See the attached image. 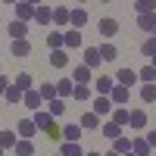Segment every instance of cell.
I'll return each mask as SVG.
<instances>
[{
  "label": "cell",
  "instance_id": "cell-1",
  "mask_svg": "<svg viewBox=\"0 0 156 156\" xmlns=\"http://www.w3.org/2000/svg\"><path fill=\"white\" fill-rule=\"evenodd\" d=\"M112 81H115V84H122V87H134L140 78H137V72H131V69H119Z\"/></svg>",
  "mask_w": 156,
  "mask_h": 156
},
{
  "label": "cell",
  "instance_id": "cell-2",
  "mask_svg": "<svg viewBox=\"0 0 156 156\" xmlns=\"http://www.w3.org/2000/svg\"><path fill=\"white\" fill-rule=\"evenodd\" d=\"M97 31H100L103 37H115V34H119V22L106 16V19H100V22H97Z\"/></svg>",
  "mask_w": 156,
  "mask_h": 156
},
{
  "label": "cell",
  "instance_id": "cell-3",
  "mask_svg": "<svg viewBox=\"0 0 156 156\" xmlns=\"http://www.w3.org/2000/svg\"><path fill=\"white\" fill-rule=\"evenodd\" d=\"M75 47H81V31L78 28L62 31V50H75Z\"/></svg>",
  "mask_w": 156,
  "mask_h": 156
},
{
  "label": "cell",
  "instance_id": "cell-4",
  "mask_svg": "<svg viewBox=\"0 0 156 156\" xmlns=\"http://www.w3.org/2000/svg\"><path fill=\"white\" fill-rule=\"evenodd\" d=\"M16 19L28 25V22L34 19V6H31V3H25V0H19V3H16Z\"/></svg>",
  "mask_w": 156,
  "mask_h": 156
},
{
  "label": "cell",
  "instance_id": "cell-5",
  "mask_svg": "<svg viewBox=\"0 0 156 156\" xmlns=\"http://www.w3.org/2000/svg\"><path fill=\"white\" fill-rule=\"evenodd\" d=\"M16 140H19L16 128H0V147H3V150H12V147H16Z\"/></svg>",
  "mask_w": 156,
  "mask_h": 156
},
{
  "label": "cell",
  "instance_id": "cell-6",
  "mask_svg": "<svg viewBox=\"0 0 156 156\" xmlns=\"http://www.w3.org/2000/svg\"><path fill=\"white\" fill-rule=\"evenodd\" d=\"M112 87H115V81H112V78H106V75L94 78V90H97L100 97H109V90H112Z\"/></svg>",
  "mask_w": 156,
  "mask_h": 156
},
{
  "label": "cell",
  "instance_id": "cell-7",
  "mask_svg": "<svg viewBox=\"0 0 156 156\" xmlns=\"http://www.w3.org/2000/svg\"><path fill=\"white\" fill-rule=\"evenodd\" d=\"M34 22H37V25H50V22H53V9H50L47 3L34 6Z\"/></svg>",
  "mask_w": 156,
  "mask_h": 156
},
{
  "label": "cell",
  "instance_id": "cell-8",
  "mask_svg": "<svg viewBox=\"0 0 156 156\" xmlns=\"http://www.w3.org/2000/svg\"><path fill=\"white\" fill-rule=\"evenodd\" d=\"M69 25H72V28H81V25H87V9H81V6L69 9Z\"/></svg>",
  "mask_w": 156,
  "mask_h": 156
},
{
  "label": "cell",
  "instance_id": "cell-9",
  "mask_svg": "<svg viewBox=\"0 0 156 156\" xmlns=\"http://www.w3.org/2000/svg\"><path fill=\"white\" fill-rule=\"evenodd\" d=\"M90 112H97V115H109V112H112V100L97 94V97H94V109H90Z\"/></svg>",
  "mask_w": 156,
  "mask_h": 156
},
{
  "label": "cell",
  "instance_id": "cell-10",
  "mask_svg": "<svg viewBox=\"0 0 156 156\" xmlns=\"http://www.w3.org/2000/svg\"><path fill=\"white\" fill-rule=\"evenodd\" d=\"M34 131H37L34 119H22V122L16 125V134H19V137H28V140H31V137H34Z\"/></svg>",
  "mask_w": 156,
  "mask_h": 156
},
{
  "label": "cell",
  "instance_id": "cell-11",
  "mask_svg": "<svg viewBox=\"0 0 156 156\" xmlns=\"http://www.w3.org/2000/svg\"><path fill=\"white\" fill-rule=\"evenodd\" d=\"M9 53H12V56H28V53H31L28 37H19V41H12V44H9Z\"/></svg>",
  "mask_w": 156,
  "mask_h": 156
},
{
  "label": "cell",
  "instance_id": "cell-12",
  "mask_svg": "<svg viewBox=\"0 0 156 156\" xmlns=\"http://www.w3.org/2000/svg\"><path fill=\"white\" fill-rule=\"evenodd\" d=\"M100 62H103V56H100V47H87V50H84V66H87V69H97Z\"/></svg>",
  "mask_w": 156,
  "mask_h": 156
},
{
  "label": "cell",
  "instance_id": "cell-13",
  "mask_svg": "<svg viewBox=\"0 0 156 156\" xmlns=\"http://www.w3.org/2000/svg\"><path fill=\"white\" fill-rule=\"evenodd\" d=\"M109 100H112V106H125V103H128V87L115 84V87L109 90Z\"/></svg>",
  "mask_w": 156,
  "mask_h": 156
},
{
  "label": "cell",
  "instance_id": "cell-14",
  "mask_svg": "<svg viewBox=\"0 0 156 156\" xmlns=\"http://www.w3.org/2000/svg\"><path fill=\"white\" fill-rule=\"evenodd\" d=\"M128 125L137 128V131H140V128H147V112H144V109H131V112H128Z\"/></svg>",
  "mask_w": 156,
  "mask_h": 156
},
{
  "label": "cell",
  "instance_id": "cell-15",
  "mask_svg": "<svg viewBox=\"0 0 156 156\" xmlns=\"http://www.w3.org/2000/svg\"><path fill=\"white\" fill-rule=\"evenodd\" d=\"M59 153H62V156H84V150H81L78 140H62V144H59Z\"/></svg>",
  "mask_w": 156,
  "mask_h": 156
},
{
  "label": "cell",
  "instance_id": "cell-16",
  "mask_svg": "<svg viewBox=\"0 0 156 156\" xmlns=\"http://www.w3.org/2000/svg\"><path fill=\"white\" fill-rule=\"evenodd\" d=\"M12 153H16V156H34V144H31L28 137H19L16 147H12Z\"/></svg>",
  "mask_w": 156,
  "mask_h": 156
},
{
  "label": "cell",
  "instance_id": "cell-17",
  "mask_svg": "<svg viewBox=\"0 0 156 156\" xmlns=\"http://www.w3.org/2000/svg\"><path fill=\"white\" fill-rule=\"evenodd\" d=\"M50 66L53 69H66L69 66V53L66 50H50Z\"/></svg>",
  "mask_w": 156,
  "mask_h": 156
},
{
  "label": "cell",
  "instance_id": "cell-18",
  "mask_svg": "<svg viewBox=\"0 0 156 156\" xmlns=\"http://www.w3.org/2000/svg\"><path fill=\"white\" fill-rule=\"evenodd\" d=\"M137 28H144V31L153 34V28H156V12H140V16H137Z\"/></svg>",
  "mask_w": 156,
  "mask_h": 156
},
{
  "label": "cell",
  "instance_id": "cell-19",
  "mask_svg": "<svg viewBox=\"0 0 156 156\" xmlns=\"http://www.w3.org/2000/svg\"><path fill=\"white\" fill-rule=\"evenodd\" d=\"M6 31H9V37H12V41H19V37H25V31H28V28H25V22L12 19V22L6 25Z\"/></svg>",
  "mask_w": 156,
  "mask_h": 156
},
{
  "label": "cell",
  "instance_id": "cell-20",
  "mask_svg": "<svg viewBox=\"0 0 156 156\" xmlns=\"http://www.w3.org/2000/svg\"><path fill=\"white\" fill-rule=\"evenodd\" d=\"M78 125H81L84 131H94V128H100V115H97V112H84Z\"/></svg>",
  "mask_w": 156,
  "mask_h": 156
},
{
  "label": "cell",
  "instance_id": "cell-21",
  "mask_svg": "<svg viewBox=\"0 0 156 156\" xmlns=\"http://www.w3.org/2000/svg\"><path fill=\"white\" fill-rule=\"evenodd\" d=\"M72 87H75V81H72V78H62V81H56V97H59V100L72 97Z\"/></svg>",
  "mask_w": 156,
  "mask_h": 156
},
{
  "label": "cell",
  "instance_id": "cell-22",
  "mask_svg": "<svg viewBox=\"0 0 156 156\" xmlns=\"http://www.w3.org/2000/svg\"><path fill=\"white\" fill-rule=\"evenodd\" d=\"M109 122H115V125H128V109L125 106H112V112H109Z\"/></svg>",
  "mask_w": 156,
  "mask_h": 156
},
{
  "label": "cell",
  "instance_id": "cell-23",
  "mask_svg": "<svg viewBox=\"0 0 156 156\" xmlns=\"http://www.w3.org/2000/svg\"><path fill=\"white\" fill-rule=\"evenodd\" d=\"M22 100H25V106H28V109H41V94H37V90H25V94H22Z\"/></svg>",
  "mask_w": 156,
  "mask_h": 156
},
{
  "label": "cell",
  "instance_id": "cell-24",
  "mask_svg": "<svg viewBox=\"0 0 156 156\" xmlns=\"http://www.w3.org/2000/svg\"><path fill=\"white\" fill-rule=\"evenodd\" d=\"M81 125H62V140H81Z\"/></svg>",
  "mask_w": 156,
  "mask_h": 156
},
{
  "label": "cell",
  "instance_id": "cell-25",
  "mask_svg": "<svg viewBox=\"0 0 156 156\" xmlns=\"http://www.w3.org/2000/svg\"><path fill=\"white\" fill-rule=\"evenodd\" d=\"M112 150L115 153H131V137H125V134L112 137Z\"/></svg>",
  "mask_w": 156,
  "mask_h": 156
},
{
  "label": "cell",
  "instance_id": "cell-26",
  "mask_svg": "<svg viewBox=\"0 0 156 156\" xmlns=\"http://www.w3.org/2000/svg\"><path fill=\"white\" fill-rule=\"evenodd\" d=\"M131 153H137V156H150V144H147V137H134V140H131Z\"/></svg>",
  "mask_w": 156,
  "mask_h": 156
},
{
  "label": "cell",
  "instance_id": "cell-27",
  "mask_svg": "<svg viewBox=\"0 0 156 156\" xmlns=\"http://www.w3.org/2000/svg\"><path fill=\"white\" fill-rule=\"evenodd\" d=\"M34 125H37V131H47L53 125V115L50 112H34Z\"/></svg>",
  "mask_w": 156,
  "mask_h": 156
},
{
  "label": "cell",
  "instance_id": "cell-28",
  "mask_svg": "<svg viewBox=\"0 0 156 156\" xmlns=\"http://www.w3.org/2000/svg\"><path fill=\"white\" fill-rule=\"evenodd\" d=\"M31 81H34V78H31L28 72H19V75H16V81H12V84H16V87L22 90V94H25V90H31Z\"/></svg>",
  "mask_w": 156,
  "mask_h": 156
},
{
  "label": "cell",
  "instance_id": "cell-29",
  "mask_svg": "<svg viewBox=\"0 0 156 156\" xmlns=\"http://www.w3.org/2000/svg\"><path fill=\"white\" fill-rule=\"evenodd\" d=\"M47 106H50L47 112H50V115H53V119H56V115H62V112H66V100H59V97H53V100L47 103Z\"/></svg>",
  "mask_w": 156,
  "mask_h": 156
},
{
  "label": "cell",
  "instance_id": "cell-30",
  "mask_svg": "<svg viewBox=\"0 0 156 156\" xmlns=\"http://www.w3.org/2000/svg\"><path fill=\"white\" fill-rule=\"evenodd\" d=\"M72 78H75V84H87V81H94V78H90V69H87V66H78Z\"/></svg>",
  "mask_w": 156,
  "mask_h": 156
},
{
  "label": "cell",
  "instance_id": "cell-31",
  "mask_svg": "<svg viewBox=\"0 0 156 156\" xmlns=\"http://www.w3.org/2000/svg\"><path fill=\"white\" fill-rule=\"evenodd\" d=\"M47 47H50V50H62V31H56V28L50 31V34H47Z\"/></svg>",
  "mask_w": 156,
  "mask_h": 156
},
{
  "label": "cell",
  "instance_id": "cell-32",
  "mask_svg": "<svg viewBox=\"0 0 156 156\" xmlns=\"http://www.w3.org/2000/svg\"><path fill=\"white\" fill-rule=\"evenodd\" d=\"M137 78H140V81H144V84H153V81H156V69H153L150 62H147V66H144V69L137 72Z\"/></svg>",
  "mask_w": 156,
  "mask_h": 156
},
{
  "label": "cell",
  "instance_id": "cell-33",
  "mask_svg": "<svg viewBox=\"0 0 156 156\" xmlns=\"http://www.w3.org/2000/svg\"><path fill=\"white\" fill-rule=\"evenodd\" d=\"M37 94H41V100H53V97H56V84H50V81H44L41 87H37Z\"/></svg>",
  "mask_w": 156,
  "mask_h": 156
},
{
  "label": "cell",
  "instance_id": "cell-34",
  "mask_svg": "<svg viewBox=\"0 0 156 156\" xmlns=\"http://www.w3.org/2000/svg\"><path fill=\"white\" fill-rule=\"evenodd\" d=\"M134 9H137V16L140 12H156V0H134Z\"/></svg>",
  "mask_w": 156,
  "mask_h": 156
},
{
  "label": "cell",
  "instance_id": "cell-35",
  "mask_svg": "<svg viewBox=\"0 0 156 156\" xmlns=\"http://www.w3.org/2000/svg\"><path fill=\"white\" fill-rule=\"evenodd\" d=\"M53 25H69V9L66 6H56L53 9Z\"/></svg>",
  "mask_w": 156,
  "mask_h": 156
},
{
  "label": "cell",
  "instance_id": "cell-36",
  "mask_svg": "<svg viewBox=\"0 0 156 156\" xmlns=\"http://www.w3.org/2000/svg\"><path fill=\"white\" fill-rule=\"evenodd\" d=\"M72 97H75V100H81V103L90 100V87H87V84H75V87H72Z\"/></svg>",
  "mask_w": 156,
  "mask_h": 156
},
{
  "label": "cell",
  "instance_id": "cell-37",
  "mask_svg": "<svg viewBox=\"0 0 156 156\" xmlns=\"http://www.w3.org/2000/svg\"><path fill=\"white\" fill-rule=\"evenodd\" d=\"M140 100L144 103H156V84H144L140 87Z\"/></svg>",
  "mask_w": 156,
  "mask_h": 156
},
{
  "label": "cell",
  "instance_id": "cell-38",
  "mask_svg": "<svg viewBox=\"0 0 156 156\" xmlns=\"http://www.w3.org/2000/svg\"><path fill=\"white\" fill-rule=\"evenodd\" d=\"M100 131H103V137H109V140H112V137H119V134H122V128L115 125V122H106V125L100 128Z\"/></svg>",
  "mask_w": 156,
  "mask_h": 156
},
{
  "label": "cell",
  "instance_id": "cell-39",
  "mask_svg": "<svg viewBox=\"0 0 156 156\" xmlns=\"http://www.w3.org/2000/svg\"><path fill=\"white\" fill-rule=\"evenodd\" d=\"M100 56H103V62H112L115 56H119V50H115L112 44H103V47H100Z\"/></svg>",
  "mask_w": 156,
  "mask_h": 156
},
{
  "label": "cell",
  "instance_id": "cell-40",
  "mask_svg": "<svg viewBox=\"0 0 156 156\" xmlns=\"http://www.w3.org/2000/svg\"><path fill=\"white\" fill-rule=\"evenodd\" d=\"M3 97H6V103H22V90H19L16 84H9V87H6V94H3Z\"/></svg>",
  "mask_w": 156,
  "mask_h": 156
},
{
  "label": "cell",
  "instance_id": "cell-41",
  "mask_svg": "<svg viewBox=\"0 0 156 156\" xmlns=\"http://www.w3.org/2000/svg\"><path fill=\"white\" fill-rule=\"evenodd\" d=\"M140 53H144L147 59L156 53V37H147V41H144V47H140Z\"/></svg>",
  "mask_w": 156,
  "mask_h": 156
},
{
  "label": "cell",
  "instance_id": "cell-42",
  "mask_svg": "<svg viewBox=\"0 0 156 156\" xmlns=\"http://www.w3.org/2000/svg\"><path fill=\"white\" fill-rule=\"evenodd\" d=\"M144 137H147V144H150V150H153V147H156V128H153V131H147Z\"/></svg>",
  "mask_w": 156,
  "mask_h": 156
},
{
  "label": "cell",
  "instance_id": "cell-43",
  "mask_svg": "<svg viewBox=\"0 0 156 156\" xmlns=\"http://www.w3.org/2000/svg\"><path fill=\"white\" fill-rule=\"evenodd\" d=\"M6 87H9V78H3V72H0V97L6 94Z\"/></svg>",
  "mask_w": 156,
  "mask_h": 156
},
{
  "label": "cell",
  "instance_id": "cell-44",
  "mask_svg": "<svg viewBox=\"0 0 156 156\" xmlns=\"http://www.w3.org/2000/svg\"><path fill=\"white\" fill-rule=\"evenodd\" d=\"M25 3H31V6H41V3H44V0H25Z\"/></svg>",
  "mask_w": 156,
  "mask_h": 156
},
{
  "label": "cell",
  "instance_id": "cell-45",
  "mask_svg": "<svg viewBox=\"0 0 156 156\" xmlns=\"http://www.w3.org/2000/svg\"><path fill=\"white\" fill-rule=\"evenodd\" d=\"M150 66H153V69H156V53H153V56H150Z\"/></svg>",
  "mask_w": 156,
  "mask_h": 156
},
{
  "label": "cell",
  "instance_id": "cell-46",
  "mask_svg": "<svg viewBox=\"0 0 156 156\" xmlns=\"http://www.w3.org/2000/svg\"><path fill=\"white\" fill-rule=\"evenodd\" d=\"M106 156H122V153H115V150H109V153H106Z\"/></svg>",
  "mask_w": 156,
  "mask_h": 156
},
{
  "label": "cell",
  "instance_id": "cell-47",
  "mask_svg": "<svg viewBox=\"0 0 156 156\" xmlns=\"http://www.w3.org/2000/svg\"><path fill=\"white\" fill-rule=\"evenodd\" d=\"M3 3H19V0H3Z\"/></svg>",
  "mask_w": 156,
  "mask_h": 156
},
{
  "label": "cell",
  "instance_id": "cell-48",
  "mask_svg": "<svg viewBox=\"0 0 156 156\" xmlns=\"http://www.w3.org/2000/svg\"><path fill=\"white\" fill-rule=\"evenodd\" d=\"M84 156H100V153H84Z\"/></svg>",
  "mask_w": 156,
  "mask_h": 156
},
{
  "label": "cell",
  "instance_id": "cell-49",
  "mask_svg": "<svg viewBox=\"0 0 156 156\" xmlns=\"http://www.w3.org/2000/svg\"><path fill=\"white\" fill-rule=\"evenodd\" d=\"M122 156H137V153H122Z\"/></svg>",
  "mask_w": 156,
  "mask_h": 156
},
{
  "label": "cell",
  "instance_id": "cell-50",
  "mask_svg": "<svg viewBox=\"0 0 156 156\" xmlns=\"http://www.w3.org/2000/svg\"><path fill=\"white\" fill-rule=\"evenodd\" d=\"M100 3H112V0H100Z\"/></svg>",
  "mask_w": 156,
  "mask_h": 156
},
{
  "label": "cell",
  "instance_id": "cell-51",
  "mask_svg": "<svg viewBox=\"0 0 156 156\" xmlns=\"http://www.w3.org/2000/svg\"><path fill=\"white\" fill-rule=\"evenodd\" d=\"M0 156H3V147H0Z\"/></svg>",
  "mask_w": 156,
  "mask_h": 156
},
{
  "label": "cell",
  "instance_id": "cell-52",
  "mask_svg": "<svg viewBox=\"0 0 156 156\" xmlns=\"http://www.w3.org/2000/svg\"><path fill=\"white\" fill-rule=\"evenodd\" d=\"M153 37H156V28H153Z\"/></svg>",
  "mask_w": 156,
  "mask_h": 156
},
{
  "label": "cell",
  "instance_id": "cell-53",
  "mask_svg": "<svg viewBox=\"0 0 156 156\" xmlns=\"http://www.w3.org/2000/svg\"><path fill=\"white\" fill-rule=\"evenodd\" d=\"M78 3H84V0H78Z\"/></svg>",
  "mask_w": 156,
  "mask_h": 156
},
{
  "label": "cell",
  "instance_id": "cell-54",
  "mask_svg": "<svg viewBox=\"0 0 156 156\" xmlns=\"http://www.w3.org/2000/svg\"><path fill=\"white\" fill-rule=\"evenodd\" d=\"M0 72H3V66H0Z\"/></svg>",
  "mask_w": 156,
  "mask_h": 156
},
{
  "label": "cell",
  "instance_id": "cell-55",
  "mask_svg": "<svg viewBox=\"0 0 156 156\" xmlns=\"http://www.w3.org/2000/svg\"><path fill=\"white\" fill-rule=\"evenodd\" d=\"M59 156H62V153H59Z\"/></svg>",
  "mask_w": 156,
  "mask_h": 156
},
{
  "label": "cell",
  "instance_id": "cell-56",
  "mask_svg": "<svg viewBox=\"0 0 156 156\" xmlns=\"http://www.w3.org/2000/svg\"><path fill=\"white\" fill-rule=\"evenodd\" d=\"M153 156H156V153H153Z\"/></svg>",
  "mask_w": 156,
  "mask_h": 156
}]
</instances>
